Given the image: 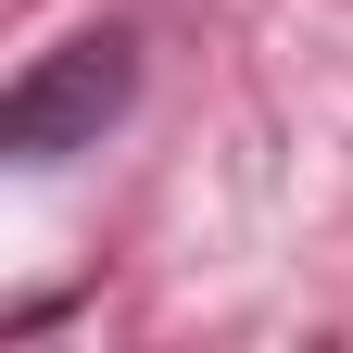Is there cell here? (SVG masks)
I'll list each match as a JSON object with an SVG mask.
<instances>
[{
	"label": "cell",
	"mask_w": 353,
	"mask_h": 353,
	"mask_svg": "<svg viewBox=\"0 0 353 353\" xmlns=\"http://www.w3.org/2000/svg\"><path fill=\"white\" fill-rule=\"evenodd\" d=\"M139 101V38L126 26H88L63 51H38L13 88H0V152L13 164H63V152H101V126Z\"/></svg>",
	"instance_id": "6da1fadb"
}]
</instances>
